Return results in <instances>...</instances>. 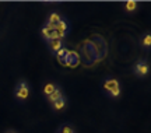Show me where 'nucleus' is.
<instances>
[{
    "label": "nucleus",
    "instance_id": "obj_1",
    "mask_svg": "<svg viewBox=\"0 0 151 133\" xmlns=\"http://www.w3.org/2000/svg\"><path fill=\"white\" fill-rule=\"evenodd\" d=\"M28 97H29V88H28L27 81L22 80L16 88V98L18 100V101H25Z\"/></svg>",
    "mask_w": 151,
    "mask_h": 133
},
{
    "label": "nucleus",
    "instance_id": "obj_2",
    "mask_svg": "<svg viewBox=\"0 0 151 133\" xmlns=\"http://www.w3.org/2000/svg\"><path fill=\"white\" fill-rule=\"evenodd\" d=\"M55 31L58 32V35H59V39L62 41L63 38L67 35V32H69V22L66 21L65 18H62L58 24H56V27H55Z\"/></svg>",
    "mask_w": 151,
    "mask_h": 133
},
{
    "label": "nucleus",
    "instance_id": "obj_3",
    "mask_svg": "<svg viewBox=\"0 0 151 133\" xmlns=\"http://www.w3.org/2000/svg\"><path fill=\"white\" fill-rule=\"evenodd\" d=\"M148 70H150V67H148V64H147L146 60L137 62L134 66V73L137 76H141V77H144V76L148 74Z\"/></svg>",
    "mask_w": 151,
    "mask_h": 133
},
{
    "label": "nucleus",
    "instance_id": "obj_4",
    "mask_svg": "<svg viewBox=\"0 0 151 133\" xmlns=\"http://www.w3.org/2000/svg\"><path fill=\"white\" fill-rule=\"evenodd\" d=\"M104 90L108 91V93H111L112 90H115L116 87H120L119 85V81L116 79H106L105 81H104Z\"/></svg>",
    "mask_w": 151,
    "mask_h": 133
},
{
    "label": "nucleus",
    "instance_id": "obj_5",
    "mask_svg": "<svg viewBox=\"0 0 151 133\" xmlns=\"http://www.w3.org/2000/svg\"><path fill=\"white\" fill-rule=\"evenodd\" d=\"M49 48L53 53H56L59 51L60 48H63V41H60V39H53V41H49Z\"/></svg>",
    "mask_w": 151,
    "mask_h": 133
},
{
    "label": "nucleus",
    "instance_id": "obj_6",
    "mask_svg": "<svg viewBox=\"0 0 151 133\" xmlns=\"http://www.w3.org/2000/svg\"><path fill=\"white\" fill-rule=\"evenodd\" d=\"M62 97H63V91H62V90L59 88V87H58V88H56V90H55L53 93H52V94H50V95L48 97V101L53 104V102H56L58 100H60Z\"/></svg>",
    "mask_w": 151,
    "mask_h": 133
},
{
    "label": "nucleus",
    "instance_id": "obj_7",
    "mask_svg": "<svg viewBox=\"0 0 151 133\" xmlns=\"http://www.w3.org/2000/svg\"><path fill=\"white\" fill-rule=\"evenodd\" d=\"M66 106V98L65 97H62L60 100H58L56 102H53V109L55 111H60V109H63Z\"/></svg>",
    "mask_w": 151,
    "mask_h": 133
},
{
    "label": "nucleus",
    "instance_id": "obj_8",
    "mask_svg": "<svg viewBox=\"0 0 151 133\" xmlns=\"http://www.w3.org/2000/svg\"><path fill=\"white\" fill-rule=\"evenodd\" d=\"M56 88H58V85L56 84H53V83H48V84L45 85V88H43V94L49 97L55 90H56Z\"/></svg>",
    "mask_w": 151,
    "mask_h": 133
},
{
    "label": "nucleus",
    "instance_id": "obj_9",
    "mask_svg": "<svg viewBox=\"0 0 151 133\" xmlns=\"http://www.w3.org/2000/svg\"><path fill=\"white\" fill-rule=\"evenodd\" d=\"M62 20V17H60V14L59 13H52L50 16H49V20H48V22H50V24H58V22Z\"/></svg>",
    "mask_w": 151,
    "mask_h": 133
},
{
    "label": "nucleus",
    "instance_id": "obj_10",
    "mask_svg": "<svg viewBox=\"0 0 151 133\" xmlns=\"http://www.w3.org/2000/svg\"><path fill=\"white\" fill-rule=\"evenodd\" d=\"M136 9H137V1H134V0H129V1H126V11L132 13V11H134Z\"/></svg>",
    "mask_w": 151,
    "mask_h": 133
},
{
    "label": "nucleus",
    "instance_id": "obj_11",
    "mask_svg": "<svg viewBox=\"0 0 151 133\" xmlns=\"http://www.w3.org/2000/svg\"><path fill=\"white\" fill-rule=\"evenodd\" d=\"M67 51H69V49H66L65 46H63V48H60L59 51H58V52L55 53V55H56V58L65 59V60H66V55H67Z\"/></svg>",
    "mask_w": 151,
    "mask_h": 133
},
{
    "label": "nucleus",
    "instance_id": "obj_12",
    "mask_svg": "<svg viewBox=\"0 0 151 133\" xmlns=\"http://www.w3.org/2000/svg\"><path fill=\"white\" fill-rule=\"evenodd\" d=\"M59 132H60V133H76V130L71 128L70 125H63V126L60 128Z\"/></svg>",
    "mask_w": 151,
    "mask_h": 133
},
{
    "label": "nucleus",
    "instance_id": "obj_13",
    "mask_svg": "<svg viewBox=\"0 0 151 133\" xmlns=\"http://www.w3.org/2000/svg\"><path fill=\"white\" fill-rule=\"evenodd\" d=\"M41 32H42V37L46 39V41H50V32L52 31H49L46 27H42V30H41Z\"/></svg>",
    "mask_w": 151,
    "mask_h": 133
},
{
    "label": "nucleus",
    "instance_id": "obj_14",
    "mask_svg": "<svg viewBox=\"0 0 151 133\" xmlns=\"http://www.w3.org/2000/svg\"><path fill=\"white\" fill-rule=\"evenodd\" d=\"M143 45H144L146 48H150V45H151V35L150 34H146V37L143 39Z\"/></svg>",
    "mask_w": 151,
    "mask_h": 133
},
{
    "label": "nucleus",
    "instance_id": "obj_15",
    "mask_svg": "<svg viewBox=\"0 0 151 133\" xmlns=\"http://www.w3.org/2000/svg\"><path fill=\"white\" fill-rule=\"evenodd\" d=\"M120 93H122L120 87H116V88H115V90H112L111 93H109V94H111V97H112V98H116V97L120 95Z\"/></svg>",
    "mask_w": 151,
    "mask_h": 133
},
{
    "label": "nucleus",
    "instance_id": "obj_16",
    "mask_svg": "<svg viewBox=\"0 0 151 133\" xmlns=\"http://www.w3.org/2000/svg\"><path fill=\"white\" fill-rule=\"evenodd\" d=\"M53 39H59V35H58V32L55 31V30L50 32V41H53ZM48 42H49V41H48Z\"/></svg>",
    "mask_w": 151,
    "mask_h": 133
},
{
    "label": "nucleus",
    "instance_id": "obj_17",
    "mask_svg": "<svg viewBox=\"0 0 151 133\" xmlns=\"http://www.w3.org/2000/svg\"><path fill=\"white\" fill-rule=\"evenodd\" d=\"M7 133H16V132H14V130H9V132H7Z\"/></svg>",
    "mask_w": 151,
    "mask_h": 133
}]
</instances>
